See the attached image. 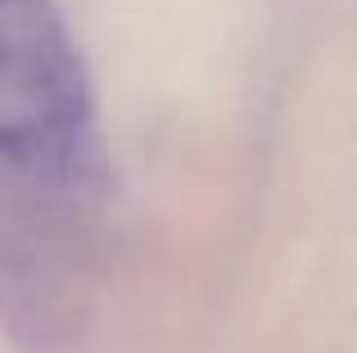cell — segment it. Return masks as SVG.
<instances>
[{
  "instance_id": "1",
  "label": "cell",
  "mask_w": 357,
  "mask_h": 353,
  "mask_svg": "<svg viewBox=\"0 0 357 353\" xmlns=\"http://www.w3.org/2000/svg\"><path fill=\"white\" fill-rule=\"evenodd\" d=\"M0 154L9 181L50 200L100 190L96 100L54 0H0Z\"/></svg>"
}]
</instances>
